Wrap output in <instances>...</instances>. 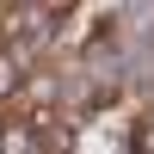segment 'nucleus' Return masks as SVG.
I'll return each instance as SVG.
<instances>
[{"instance_id": "1", "label": "nucleus", "mask_w": 154, "mask_h": 154, "mask_svg": "<svg viewBox=\"0 0 154 154\" xmlns=\"http://www.w3.org/2000/svg\"><path fill=\"white\" fill-rule=\"evenodd\" d=\"M19 80H25V62L12 56V49H0V105H6L12 93H19Z\"/></svg>"}]
</instances>
